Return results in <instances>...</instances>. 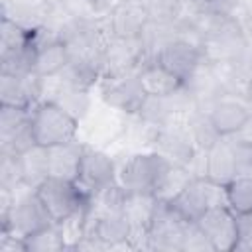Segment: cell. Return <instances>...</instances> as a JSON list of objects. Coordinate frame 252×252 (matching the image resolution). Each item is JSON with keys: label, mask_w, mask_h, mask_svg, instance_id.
Returning a JSON list of instances; mask_svg holds the SVG:
<instances>
[{"label": "cell", "mask_w": 252, "mask_h": 252, "mask_svg": "<svg viewBox=\"0 0 252 252\" xmlns=\"http://www.w3.org/2000/svg\"><path fill=\"white\" fill-rule=\"evenodd\" d=\"M75 181L89 195H94L100 189H106V187L118 183V167L106 152L85 146Z\"/></svg>", "instance_id": "8fae6325"}, {"label": "cell", "mask_w": 252, "mask_h": 252, "mask_svg": "<svg viewBox=\"0 0 252 252\" xmlns=\"http://www.w3.org/2000/svg\"><path fill=\"white\" fill-rule=\"evenodd\" d=\"M226 199L232 213L252 211V177H234L226 185Z\"/></svg>", "instance_id": "4316f807"}, {"label": "cell", "mask_w": 252, "mask_h": 252, "mask_svg": "<svg viewBox=\"0 0 252 252\" xmlns=\"http://www.w3.org/2000/svg\"><path fill=\"white\" fill-rule=\"evenodd\" d=\"M195 224L207 236L213 250L219 252L234 250L238 234H236V215L232 213L230 207L226 205L211 207L195 220Z\"/></svg>", "instance_id": "7c38bea8"}, {"label": "cell", "mask_w": 252, "mask_h": 252, "mask_svg": "<svg viewBox=\"0 0 252 252\" xmlns=\"http://www.w3.org/2000/svg\"><path fill=\"white\" fill-rule=\"evenodd\" d=\"M144 93L138 75H106L100 79V98L106 106L124 112V114H138L144 98Z\"/></svg>", "instance_id": "30bf717a"}, {"label": "cell", "mask_w": 252, "mask_h": 252, "mask_svg": "<svg viewBox=\"0 0 252 252\" xmlns=\"http://www.w3.org/2000/svg\"><path fill=\"white\" fill-rule=\"evenodd\" d=\"M242 0H187L193 14L199 16H232Z\"/></svg>", "instance_id": "f1b7e54d"}, {"label": "cell", "mask_w": 252, "mask_h": 252, "mask_svg": "<svg viewBox=\"0 0 252 252\" xmlns=\"http://www.w3.org/2000/svg\"><path fill=\"white\" fill-rule=\"evenodd\" d=\"M51 100H55L61 108H65L79 122L91 110V96H89V91H85V89H75V87L61 85V89L57 91V96L51 98Z\"/></svg>", "instance_id": "484cf974"}, {"label": "cell", "mask_w": 252, "mask_h": 252, "mask_svg": "<svg viewBox=\"0 0 252 252\" xmlns=\"http://www.w3.org/2000/svg\"><path fill=\"white\" fill-rule=\"evenodd\" d=\"M51 8L53 4L49 0H2V16L28 30L43 28Z\"/></svg>", "instance_id": "2e32d148"}, {"label": "cell", "mask_w": 252, "mask_h": 252, "mask_svg": "<svg viewBox=\"0 0 252 252\" xmlns=\"http://www.w3.org/2000/svg\"><path fill=\"white\" fill-rule=\"evenodd\" d=\"M91 4L94 8V12L100 14V12H106L112 6V0H91Z\"/></svg>", "instance_id": "d6a6232c"}, {"label": "cell", "mask_w": 252, "mask_h": 252, "mask_svg": "<svg viewBox=\"0 0 252 252\" xmlns=\"http://www.w3.org/2000/svg\"><path fill=\"white\" fill-rule=\"evenodd\" d=\"M207 179L219 185H228L236 177V163L230 138H220L213 148L207 150Z\"/></svg>", "instance_id": "ac0fdd59"}, {"label": "cell", "mask_w": 252, "mask_h": 252, "mask_svg": "<svg viewBox=\"0 0 252 252\" xmlns=\"http://www.w3.org/2000/svg\"><path fill=\"white\" fill-rule=\"evenodd\" d=\"M57 6L69 18H94L96 16L91 0H57Z\"/></svg>", "instance_id": "1f68e13d"}, {"label": "cell", "mask_w": 252, "mask_h": 252, "mask_svg": "<svg viewBox=\"0 0 252 252\" xmlns=\"http://www.w3.org/2000/svg\"><path fill=\"white\" fill-rule=\"evenodd\" d=\"M43 79L35 73L28 75H4L0 73V104L33 108L41 94Z\"/></svg>", "instance_id": "5bb4252c"}, {"label": "cell", "mask_w": 252, "mask_h": 252, "mask_svg": "<svg viewBox=\"0 0 252 252\" xmlns=\"http://www.w3.org/2000/svg\"><path fill=\"white\" fill-rule=\"evenodd\" d=\"M83 150H85V146L79 144L77 140L49 148V175L75 181L77 173H79Z\"/></svg>", "instance_id": "d6986e66"}, {"label": "cell", "mask_w": 252, "mask_h": 252, "mask_svg": "<svg viewBox=\"0 0 252 252\" xmlns=\"http://www.w3.org/2000/svg\"><path fill=\"white\" fill-rule=\"evenodd\" d=\"M0 220H2V232H10L22 238L55 222L35 189H30L20 197H14L10 213Z\"/></svg>", "instance_id": "5b68a950"}, {"label": "cell", "mask_w": 252, "mask_h": 252, "mask_svg": "<svg viewBox=\"0 0 252 252\" xmlns=\"http://www.w3.org/2000/svg\"><path fill=\"white\" fill-rule=\"evenodd\" d=\"M20 167L24 187L35 189L49 177V148L35 144L24 154H20Z\"/></svg>", "instance_id": "ffe728a7"}, {"label": "cell", "mask_w": 252, "mask_h": 252, "mask_svg": "<svg viewBox=\"0 0 252 252\" xmlns=\"http://www.w3.org/2000/svg\"><path fill=\"white\" fill-rule=\"evenodd\" d=\"M171 161L159 152H144L130 156L118 167V183L128 193H154L171 169Z\"/></svg>", "instance_id": "7a4b0ae2"}, {"label": "cell", "mask_w": 252, "mask_h": 252, "mask_svg": "<svg viewBox=\"0 0 252 252\" xmlns=\"http://www.w3.org/2000/svg\"><path fill=\"white\" fill-rule=\"evenodd\" d=\"M154 148L173 165H183V167H187L193 156L197 154V148L187 132V126L185 124L173 126V122L163 128H158V134L154 138Z\"/></svg>", "instance_id": "4fadbf2b"}, {"label": "cell", "mask_w": 252, "mask_h": 252, "mask_svg": "<svg viewBox=\"0 0 252 252\" xmlns=\"http://www.w3.org/2000/svg\"><path fill=\"white\" fill-rule=\"evenodd\" d=\"M201 110L207 112L209 120L222 138H232L240 134L252 120V106L246 102L244 96L236 94H220Z\"/></svg>", "instance_id": "9c48e42d"}, {"label": "cell", "mask_w": 252, "mask_h": 252, "mask_svg": "<svg viewBox=\"0 0 252 252\" xmlns=\"http://www.w3.org/2000/svg\"><path fill=\"white\" fill-rule=\"evenodd\" d=\"M32 108L0 104V142H8L18 132L30 126Z\"/></svg>", "instance_id": "d4e9b609"}, {"label": "cell", "mask_w": 252, "mask_h": 252, "mask_svg": "<svg viewBox=\"0 0 252 252\" xmlns=\"http://www.w3.org/2000/svg\"><path fill=\"white\" fill-rule=\"evenodd\" d=\"M236 215V246L234 250H252V211L234 213Z\"/></svg>", "instance_id": "4dcf8cb0"}, {"label": "cell", "mask_w": 252, "mask_h": 252, "mask_svg": "<svg viewBox=\"0 0 252 252\" xmlns=\"http://www.w3.org/2000/svg\"><path fill=\"white\" fill-rule=\"evenodd\" d=\"M18 185H24L20 156L2 152V156H0V189L14 191Z\"/></svg>", "instance_id": "83f0119b"}, {"label": "cell", "mask_w": 252, "mask_h": 252, "mask_svg": "<svg viewBox=\"0 0 252 252\" xmlns=\"http://www.w3.org/2000/svg\"><path fill=\"white\" fill-rule=\"evenodd\" d=\"M33 45V30L20 26L18 22L2 16L0 26V55H8L14 51H22Z\"/></svg>", "instance_id": "603a6c76"}, {"label": "cell", "mask_w": 252, "mask_h": 252, "mask_svg": "<svg viewBox=\"0 0 252 252\" xmlns=\"http://www.w3.org/2000/svg\"><path fill=\"white\" fill-rule=\"evenodd\" d=\"M154 59L159 61L163 67H167L173 75H177L183 81V85L189 83L191 77L199 71V67L207 61L203 47L199 43H193V41L179 37V35L165 41L158 49Z\"/></svg>", "instance_id": "52a82bcc"}, {"label": "cell", "mask_w": 252, "mask_h": 252, "mask_svg": "<svg viewBox=\"0 0 252 252\" xmlns=\"http://www.w3.org/2000/svg\"><path fill=\"white\" fill-rule=\"evenodd\" d=\"M102 24L110 37L138 39L150 24V14L144 0H120L106 10Z\"/></svg>", "instance_id": "ba28073f"}, {"label": "cell", "mask_w": 252, "mask_h": 252, "mask_svg": "<svg viewBox=\"0 0 252 252\" xmlns=\"http://www.w3.org/2000/svg\"><path fill=\"white\" fill-rule=\"evenodd\" d=\"M132 232L134 228L130 220L124 217V213H108L96 219H87L85 234H91L93 238H96L104 248L130 246Z\"/></svg>", "instance_id": "9a60e30c"}, {"label": "cell", "mask_w": 252, "mask_h": 252, "mask_svg": "<svg viewBox=\"0 0 252 252\" xmlns=\"http://www.w3.org/2000/svg\"><path fill=\"white\" fill-rule=\"evenodd\" d=\"M242 96L246 98V102L252 106V79L246 83V87H244V93H242Z\"/></svg>", "instance_id": "836d02e7"}, {"label": "cell", "mask_w": 252, "mask_h": 252, "mask_svg": "<svg viewBox=\"0 0 252 252\" xmlns=\"http://www.w3.org/2000/svg\"><path fill=\"white\" fill-rule=\"evenodd\" d=\"M232 152H234V163H236V177H252V142L244 138H234Z\"/></svg>", "instance_id": "f546056e"}, {"label": "cell", "mask_w": 252, "mask_h": 252, "mask_svg": "<svg viewBox=\"0 0 252 252\" xmlns=\"http://www.w3.org/2000/svg\"><path fill=\"white\" fill-rule=\"evenodd\" d=\"M136 75L144 93L150 96H169L183 87V81L156 59L144 63Z\"/></svg>", "instance_id": "e0dca14e"}, {"label": "cell", "mask_w": 252, "mask_h": 252, "mask_svg": "<svg viewBox=\"0 0 252 252\" xmlns=\"http://www.w3.org/2000/svg\"><path fill=\"white\" fill-rule=\"evenodd\" d=\"M32 134L35 144L53 148L77 140L79 120L55 100H41L32 108Z\"/></svg>", "instance_id": "6da1fadb"}, {"label": "cell", "mask_w": 252, "mask_h": 252, "mask_svg": "<svg viewBox=\"0 0 252 252\" xmlns=\"http://www.w3.org/2000/svg\"><path fill=\"white\" fill-rule=\"evenodd\" d=\"M167 203L189 222H195L211 207H219V205L228 207L226 187L213 183L207 177H191L187 185Z\"/></svg>", "instance_id": "277c9868"}, {"label": "cell", "mask_w": 252, "mask_h": 252, "mask_svg": "<svg viewBox=\"0 0 252 252\" xmlns=\"http://www.w3.org/2000/svg\"><path fill=\"white\" fill-rule=\"evenodd\" d=\"M24 242L26 252H57L67 248V238L59 222H51L49 226L26 236Z\"/></svg>", "instance_id": "cb8c5ba5"}, {"label": "cell", "mask_w": 252, "mask_h": 252, "mask_svg": "<svg viewBox=\"0 0 252 252\" xmlns=\"http://www.w3.org/2000/svg\"><path fill=\"white\" fill-rule=\"evenodd\" d=\"M35 191L55 222H65L71 217L85 213L91 199V195L77 181L55 175H49L41 185L35 187Z\"/></svg>", "instance_id": "3957f363"}, {"label": "cell", "mask_w": 252, "mask_h": 252, "mask_svg": "<svg viewBox=\"0 0 252 252\" xmlns=\"http://www.w3.org/2000/svg\"><path fill=\"white\" fill-rule=\"evenodd\" d=\"M156 203H158V197L154 193H128L126 191L122 213L130 220L134 230H146L148 232V224H150V219L154 215Z\"/></svg>", "instance_id": "44dd1931"}, {"label": "cell", "mask_w": 252, "mask_h": 252, "mask_svg": "<svg viewBox=\"0 0 252 252\" xmlns=\"http://www.w3.org/2000/svg\"><path fill=\"white\" fill-rule=\"evenodd\" d=\"M185 126H187V132H189V136H191V140H193L197 150H209L222 138L217 132V128L213 126V122L209 120L207 112L197 108V106L187 112Z\"/></svg>", "instance_id": "7402d4cb"}, {"label": "cell", "mask_w": 252, "mask_h": 252, "mask_svg": "<svg viewBox=\"0 0 252 252\" xmlns=\"http://www.w3.org/2000/svg\"><path fill=\"white\" fill-rule=\"evenodd\" d=\"M187 224L189 220H185L167 201L158 199L154 215L148 224V248L181 250Z\"/></svg>", "instance_id": "8992f818"}]
</instances>
